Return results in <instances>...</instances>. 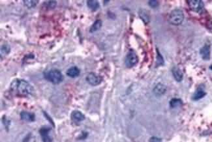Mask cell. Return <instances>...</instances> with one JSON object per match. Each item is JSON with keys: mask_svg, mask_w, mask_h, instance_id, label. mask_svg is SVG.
<instances>
[{"mask_svg": "<svg viewBox=\"0 0 212 142\" xmlns=\"http://www.w3.org/2000/svg\"><path fill=\"white\" fill-rule=\"evenodd\" d=\"M210 69H211V70H212V65H211V66H210Z\"/></svg>", "mask_w": 212, "mask_h": 142, "instance_id": "cell-25", "label": "cell"}, {"mask_svg": "<svg viewBox=\"0 0 212 142\" xmlns=\"http://www.w3.org/2000/svg\"><path fill=\"white\" fill-rule=\"evenodd\" d=\"M206 95V92L204 91L203 89L202 88H198L197 90L195 91V93H194L193 96H192V100H194V101H198V100L202 98L203 97H205V95Z\"/></svg>", "mask_w": 212, "mask_h": 142, "instance_id": "cell-15", "label": "cell"}, {"mask_svg": "<svg viewBox=\"0 0 212 142\" xmlns=\"http://www.w3.org/2000/svg\"><path fill=\"white\" fill-rule=\"evenodd\" d=\"M87 82L93 86L99 85L102 82V78L94 72H90L86 76Z\"/></svg>", "mask_w": 212, "mask_h": 142, "instance_id": "cell-5", "label": "cell"}, {"mask_svg": "<svg viewBox=\"0 0 212 142\" xmlns=\"http://www.w3.org/2000/svg\"><path fill=\"white\" fill-rule=\"evenodd\" d=\"M87 5L92 11H96L99 9L100 5L96 0H88L87 1Z\"/></svg>", "mask_w": 212, "mask_h": 142, "instance_id": "cell-16", "label": "cell"}, {"mask_svg": "<svg viewBox=\"0 0 212 142\" xmlns=\"http://www.w3.org/2000/svg\"><path fill=\"white\" fill-rule=\"evenodd\" d=\"M51 131V128L44 126L39 130V133L41 136L42 140L43 142H52V139L51 136H50L49 132Z\"/></svg>", "mask_w": 212, "mask_h": 142, "instance_id": "cell-7", "label": "cell"}, {"mask_svg": "<svg viewBox=\"0 0 212 142\" xmlns=\"http://www.w3.org/2000/svg\"><path fill=\"white\" fill-rule=\"evenodd\" d=\"M167 91V87L163 83H157L153 88V93L157 96L163 95Z\"/></svg>", "mask_w": 212, "mask_h": 142, "instance_id": "cell-9", "label": "cell"}, {"mask_svg": "<svg viewBox=\"0 0 212 142\" xmlns=\"http://www.w3.org/2000/svg\"><path fill=\"white\" fill-rule=\"evenodd\" d=\"M138 61V56L135 53V52L131 50L128 53H127L125 59V63L126 66L128 68H131L134 67Z\"/></svg>", "mask_w": 212, "mask_h": 142, "instance_id": "cell-4", "label": "cell"}, {"mask_svg": "<svg viewBox=\"0 0 212 142\" xmlns=\"http://www.w3.org/2000/svg\"><path fill=\"white\" fill-rule=\"evenodd\" d=\"M148 4L152 8H156L159 5V2L156 0H151V1H149Z\"/></svg>", "mask_w": 212, "mask_h": 142, "instance_id": "cell-21", "label": "cell"}, {"mask_svg": "<svg viewBox=\"0 0 212 142\" xmlns=\"http://www.w3.org/2000/svg\"><path fill=\"white\" fill-rule=\"evenodd\" d=\"M187 3L190 9L196 13L200 12L204 7V3L201 0H189Z\"/></svg>", "mask_w": 212, "mask_h": 142, "instance_id": "cell-6", "label": "cell"}, {"mask_svg": "<svg viewBox=\"0 0 212 142\" xmlns=\"http://www.w3.org/2000/svg\"><path fill=\"white\" fill-rule=\"evenodd\" d=\"M20 117L23 121L28 122H33L35 121V119L33 113L25 112V111H23V112L20 113Z\"/></svg>", "mask_w": 212, "mask_h": 142, "instance_id": "cell-11", "label": "cell"}, {"mask_svg": "<svg viewBox=\"0 0 212 142\" xmlns=\"http://www.w3.org/2000/svg\"><path fill=\"white\" fill-rule=\"evenodd\" d=\"M45 78L48 82L54 84H59L63 80V76L61 71L57 69H52L45 74Z\"/></svg>", "mask_w": 212, "mask_h": 142, "instance_id": "cell-2", "label": "cell"}, {"mask_svg": "<svg viewBox=\"0 0 212 142\" xmlns=\"http://www.w3.org/2000/svg\"><path fill=\"white\" fill-rule=\"evenodd\" d=\"M56 5V2L55 1H48V7H49V8L51 9L54 8Z\"/></svg>", "mask_w": 212, "mask_h": 142, "instance_id": "cell-22", "label": "cell"}, {"mask_svg": "<svg viewBox=\"0 0 212 142\" xmlns=\"http://www.w3.org/2000/svg\"><path fill=\"white\" fill-rule=\"evenodd\" d=\"M157 63L158 65H163L164 63V60L163 59V57L161 56V55L159 53V52H158L157 50Z\"/></svg>", "mask_w": 212, "mask_h": 142, "instance_id": "cell-20", "label": "cell"}, {"mask_svg": "<svg viewBox=\"0 0 212 142\" xmlns=\"http://www.w3.org/2000/svg\"><path fill=\"white\" fill-rule=\"evenodd\" d=\"M102 26V21L100 20H96L94 24L91 26V27L90 28V33H94L95 32H97L99 29H100V28H101Z\"/></svg>", "mask_w": 212, "mask_h": 142, "instance_id": "cell-17", "label": "cell"}, {"mask_svg": "<svg viewBox=\"0 0 212 142\" xmlns=\"http://www.w3.org/2000/svg\"><path fill=\"white\" fill-rule=\"evenodd\" d=\"M172 72L173 76H174V79L176 80L177 82H180L182 81L183 80V73L182 71L178 67H174L172 68Z\"/></svg>", "mask_w": 212, "mask_h": 142, "instance_id": "cell-12", "label": "cell"}, {"mask_svg": "<svg viewBox=\"0 0 212 142\" xmlns=\"http://www.w3.org/2000/svg\"><path fill=\"white\" fill-rule=\"evenodd\" d=\"M11 89L21 95H29L33 93V88L30 84L22 79H15L11 84Z\"/></svg>", "mask_w": 212, "mask_h": 142, "instance_id": "cell-1", "label": "cell"}, {"mask_svg": "<svg viewBox=\"0 0 212 142\" xmlns=\"http://www.w3.org/2000/svg\"><path fill=\"white\" fill-rule=\"evenodd\" d=\"M71 116L72 120L76 122H79L81 121H83L85 119L84 115L82 112H80V111H78V110L73 111L71 113Z\"/></svg>", "mask_w": 212, "mask_h": 142, "instance_id": "cell-10", "label": "cell"}, {"mask_svg": "<svg viewBox=\"0 0 212 142\" xmlns=\"http://www.w3.org/2000/svg\"><path fill=\"white\" fill-rule=\"evenodd\" d=\"M9 47H8V46H7V45H4L3 47H2V50H1L3 51V53H8L9 52Z\"/></svg>", "mask_w": 212, "mask_h": 142, "instance_id": "cell-24", "label": "cell"}, {"mask_svg": "<svg viewBox=\"0 0 212 142\" xmlns=\"http://www.w3.org/2000/svg\"><path fill=\"white\" fill-rule=\"evenodd\" d=\"M139 17L146 24H148L150 21V15L147 10L140 9L139 11Z\"/></svg>", "mask_w": 212, "mask_h": 142, "instance_id": "cell-14", "label": "cell"}, {"mask_svg": "<svg viewBox=\"0 0 212 142\" xmlns=\"http://www.w3.org/2000/svg\"><path fill=\"white\" fill-rule=\"evenodd\" d=\"M80 69L76 67H72L69 68L66 72L67 75L71 78H76L80 75Z\"/></svg>", "mask_w": 212, "mask_h": 142, "instance_id": "cell-13", "label": "cell"}, {"mask_svg": "<svg viewBox=\"0 0 212 142\" xmlns=\"http://www.w3.org/2000/svg\"><path fill=\"white\" fill-rule=\"evenodd\" d=\"M184 14L182 11L175 9L172 11L168 18V21L171 24L174 26L180 25L183 21Z\"/></svg>", "mask_w": 212, "mask_h": 142, "instance_id": "cell-3", "label": "cell"}, {"mask_svg": "<svg viewBox=\"0 0 212 142\" xmlns=\"http://www.w3.org/2000/svg\"><path fill=\"white\" fill-rule=\"evenodd\" d=\"M182 100L180 98H172L171 102H170V105H171V107L172 108H177V107L180 106L182 105Z\"/></svg>", "mask_w": 212, "mask_h": 142, "instance_id": "cell-18", "label": "cell"}, {"mask_svg": "<svg viewBox=\"0 0 212 142\" xmlns=\"http://www.w3.org/2000/svg\"><path fill=\"white\" fill-rule=\"evenodd\" d=\"M38 1L37 0H24V5L28 7V8H33V7H36Z\"/></svg>", "mask_w": 212, "mask_h": 142, "instance_id": "cell-19", "label": "cell"}, {"mask_svg": "<svg viewBox=\"0 0 212 142\" xmlns=\"http://www.w3.org/2000/svg\"><path fill=\"white\" fill-rule=\"evenodd\" d=\"M149 142H161V139L155 136H153L149 139Z\"/></svg>", "mask_w": 212, "mask_h": 142, "instance_id": "cell-23", "label": "cell"}, {"mask_svg": "<svg viewBox=\"0 0 212 142\" xmlns=\"http://www.w3.org/2000/svg\"><path fill=\"white\" fill-rule=\"evenodd\" d=\"M200 54L204 60H209L210 58V45L205 44L200 49Z\"/></svg>", "mask_w": 212, "mask_h": 142, "instance_id": "cell-8", "label": "cell"}]
</instances>
